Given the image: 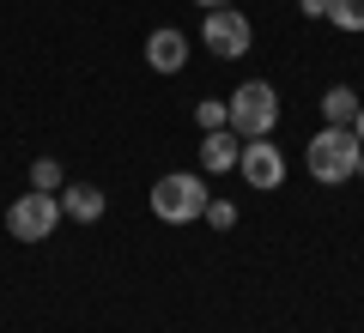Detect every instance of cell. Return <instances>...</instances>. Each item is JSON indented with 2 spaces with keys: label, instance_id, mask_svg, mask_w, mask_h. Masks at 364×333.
<instances>
[{
  "label": "cell",
  "instance_id": "cell-1",
  "mask_svg": "<svg viewBox=\"0 0 364 333\" xmlns=\"http://www.w3.org/2000/svg\"><path fill=\"white\" fill-rule=\"evenodd\" d=\"M358 158H364V140H358L352 128H334V121H328V128L310 140L304 164H310L316 182H328V188H334V182H352V176H358Z\"/></svg>",
  "mask_w": 364,
  "mask_h": 333
},
{
  "label": "cell",
  "instance_id": "cell-2",
  "mask_svg": "<svg viewBox=\"0 0 364 333\" xmlns=\"http://www.w3.org/2000/svg\"><path fill=\"white\" fill-rule=\"evenodd\" d=\"M207 182L200 176H182V170H170V176L152 182V212L164 218V224H195V218H207Z\"/></svg>",
  "mask_w": 364,
  "mask_h": 333
},
{
  "label": "cell",
  "instance_id": "cell-3",
  "mask_svg": "<svg viewBox=\"0 0 364 333\" xmlns=\"http://www.w3.org/2000/svg\"><path fill=\"white\" fill-rule=\"evenodd\" d=\"M225 103H231V133H243V140H261V133H273V121H279V91H273L267 79L237 85Z\"/></svg>",
  "mask_w": 364,
  "mask_h": 333
},
{
  "label": "cell",
  "instance_id": "cell-4",
  "mask_svg": "<svg viewBox=\"0 0 364 333\" xmlns=\"http://www.w3.org/2000/svg\"><path fill=\"white\" fill-rule=\"evenodd\" d=\"M55 224H61V194L31 188V194H18V200L6 206V231H13L18 243H49Z\"/></svg>",
  "mask_w": 364,
  "mask_h": 333
},
{
  "label": "cell",
  "instance_id": "cell-5",
  "mask_svg": "<svg viewBox=\"0 0 364 333\" xmlns=\"http://www.w3.org/2000/svg\"><path fill=\"white\" fill-rule=\"evenodd\" d=\"M200 37H207V49H213V55L237 61V55H249L255 31H249V18L237 13V6H213V13H207V25H200Z\"/></svg>",
  "mask_w": 364,
  "mask_h": 333
},
{
  "label": "cell",
  "instance_id": "cell-6",
  "mask_svg": "<svg viewBox=\"0 0 364 333\" xmlns=\"http://www.w3.org/2000/svg\"><path fill=\"white\" fill-rule=\"evenodd\" d=\"M237 170H243V182H249V188H261V194L286 182V158H279V146H273L267 133L243 146V158H237Z\"/></svg>",
  "mask_w": 364,
  "mask_h": 333
},
{
  "label": "cell",
  "instance_id": "cell-7",
  "mask_svg": "<svg viewBox=\"0 0 364 333\" xmlns=\"http://www.w3.org/2000/svg\"><path fill=\"white\" fill-rule=\"evenodd\" d=\"M146 61H152V73H182V61H188V37L182 31H152L146 37Z\"/></svg>",
  "mask_w": 364,
  "mask_h": 333
},
{
  "label": "cell",
  "instance_id": "cell-8",
  "mask_svg": "<svg viewBox=\"0 0 364 333\" xmlns=\"http://www.w3.org/2000/svg\"><path fill=\"white\" fill-rule=\"evenodd\" d=\"M104 188H91V182H73V188H61V218H79V224H91V218H104Z\"/></svg>",
  "mask_w": 364,
  "mask_h": 333
},
{
  "label": "cell",
  "instance_id": "cell-9",
  "mask_svg": "<svg viewBox=\"0 0 364 333\" xmlns=\"http://www.w3.org/2000/svg\"><path fill=\"white\" fill-rule=\"evenodd\" d=\"M237 158H243V146H231V128H213L207 140H200V170H213V176L231 170Z\"/></svg>",
  "mask_w": 364,
  "mask_h": 333
},
{
  "label": "cell",
  "instance_id": "cell-10",
  "mask_svg": "<svg viewBox=\"0 0 364 333\" xmlns=\"http://www.w3.org/2000/svg\"><path fill=\"white\" fill-rule=\"evenodd\" d=\"M358 103H364V97H358L352 85H328V91H322V116L334 121V128H352V116H358Z\"/></svg>",
  "mask_w": 364,
  "mask_h": 333
},
{
  "label": "cell",
  "instance_id": "cell-11",
  "mask_svg": "<svg viewBox=\"0 0 364 333\" xmlns=\"http://www.w3.org/2000/svg\"><path fill=\"white\" fill-rule=\"evenodd\" d=\"M328 18L340 31H364V0H328Z\"/></svg>",
  "mask_w": 364,
  "mask_h": 333
},
{
  "label": "cell",
  "instance_id": "cell-12",
  "mask_svg": "<svg viewBox=\"0 0 364 333\" xmlns=\"http://www.w3.org/2000/svg\"><path fill=\"white\" fill-rule=\"evenodd\" d=\"M195 116H200V128H207V133H213V128H231V103H225V97H207Z\"/></svg>",
  "mask_w": 364,
  "mask_h": 333
},
{
  "label": "cell",
  "instance_id": "cell-13",
  "mask_svg": "<svg viewBox=\"0 0 364 333\" xmlns=\"http://www.w3.org/2000/svg\"><path fill=\"white\" fill-rule=\"evenodd\" d=\"M31 188L55 194V188H61V164H55V158H37V164H31Z\"/></svg>",
  "mask_w": 364,
  "mask_h": 333
},
{
  "label": "cell",
  "instance_id": "cell-14",
  "mask_svg": "<svg viewBox=\"0 0 364 333\" xmlns=\"http://www.w3.org/2000/svg\"><path fill=\"white\" fill-rule=\"evenodd\" d=\"M207 224H213V231H231V224H237V206L231 200H207Z\"/></svg>",
  "mask_w": 364,
  "mask_h": 333
},
{
  "label": "cell",
  "instance_id": "cell-15",
  "mask_svg": "<svg viewBox=\"0 0 364 333\" xmlns=\"http://www.w3.org/2000/svg\"><path fill=\"white\" fill-rule=\"evenodd\" d=\"M304 13H310V18H322V13H328V0H304Z\"/></svg>",
  "mask_w": 364,
  "mask_h": 333
},
{
  "label": "cell",
  "instance_id": "cell-16",
  "mask_svg": "<svg viewBox=\"0 0 364 333\" xmlns=\"http://www.w3.org/2000/svg\"><path fill=\"white\" fill-rule=\"evenodd\" d=\"M352 133H358V140H364V103H358V116H352Z\"/></svg>",
  "mask_w": 364,
  "mask_h": 333
},
{
  "label": "cell",
  "instance_id": "cell-17",
  "mask_svg": "<svg viewBox=\"0 0 364 333\" xmlns=\"http://www.w3.org/2000/svg\"><path fill=\"white\" fill-rule=\"evenodd\" d=\"M195 6H200V13H213V6H231V0H195Z\"/></svg>",
  "mask_w": 364,
  "mask_h": 333
},
{
  "label": "cell",
  "instance_id": "cell-18",
  "mask_svg": "<svg viewBox=\"0 0 364 333\" xmlns=\"http://www.w3.org/2000/svg\"><path fill=\"white\" fill-rule=\"evenodd\" d=\"M358 176H364V158H358Z\"/></svg>",
  "mask_w": 364,
  "mask_h": 333
}]
</instances>
